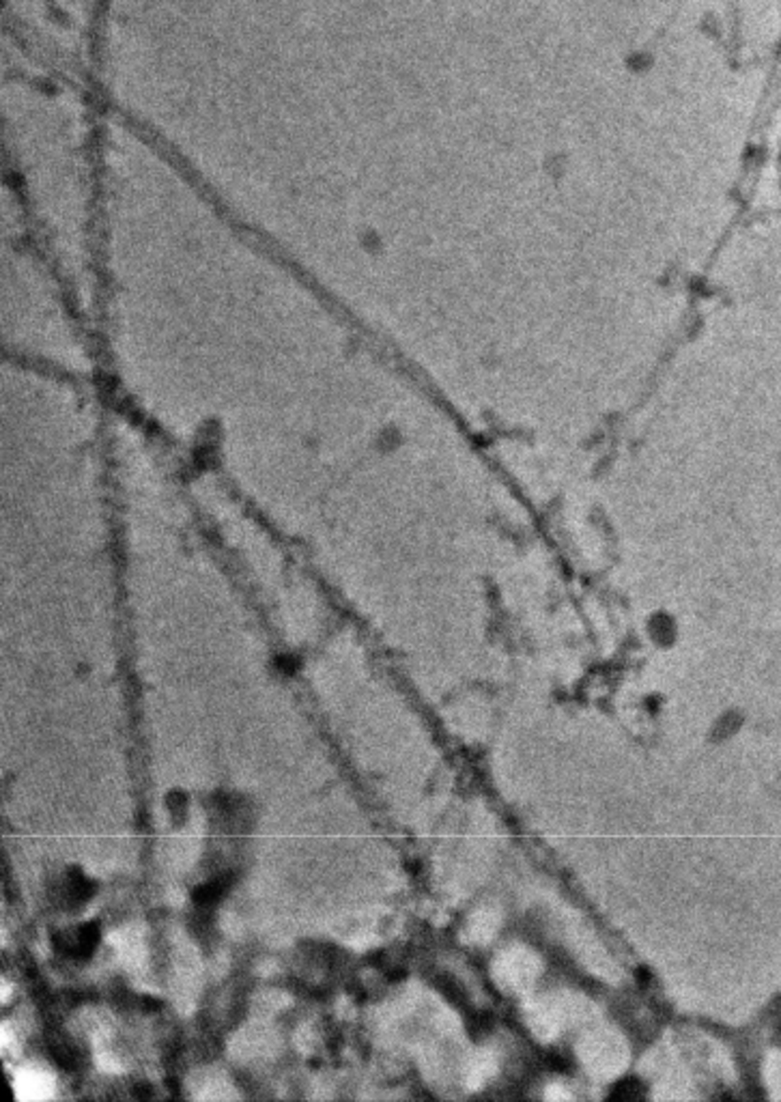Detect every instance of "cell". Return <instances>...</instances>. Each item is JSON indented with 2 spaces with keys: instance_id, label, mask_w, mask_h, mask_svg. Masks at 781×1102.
Masks as SVG:
<instances>
[{
  "instance_id": "obj_5",
  "label": "cell",
  "mask_w": 781,
  "mask_h": 1102,
  "mask_svg": "<svg viewBox=\"0 0 781 1102\" xmlns=\"http://www.w3.org/2000/svg\"><path fill=\"white\" fill-rule=\"evenodd\" d=\"M97 1066L104 1072H121V1064L112 1055L106 1053V1051H99L97 1053Z\"/></svg>"
},
{
  "instance_id": "obj_4",
  "label": "cell",
  "mask_w": 781,
  "mask_h": 1102,
  "mask_svg": "<svg viewBox=\"0 0 781 1102\" xmlns=\"http://www.w3.org/2000/svg\"><path fill=\"white\" fill-rule=\"evenodd\" d=\"M110 941H112L114 950L121 954L125 963H140V958H143V941H140V936L134 930H119V933L110 936Z\"/></svg>"
},
{
  "instance_id": "obj_1",
  "label": "cell",
  "mask_w": 781,
  "mask_h": 1102,
  "mask_svg": "<svg viewBox=\"0 0 781 1102\" xmlns=\"http://www.w3.org/2000/svg\"><path fill=\"white\" fill-rule=\"evenodd\" d=\"M13 1090H16L18 1100H46L54 1096V1081L46 1070L42 1068H22L13 1079Z\"/></svg>"
},
{
  "instance_id": "obj_3",
  "label": "cell",
  "mask_w": 781,
  "mask_h": 1102,
  "mask_svg": "<svg viewBox=\"0 0 781 1102\" xmlns=\"http://www.w3.org/2000/svg\"><path fill=\"white\" fill-rule=\"evenodd\" d=\"M534 975V958L525 951H510L499 963V978L508 986H523Z\"/></svg>"
},
{
  "instance_id": "obj_2",
  "label": "cell",
  "mask_w": 781,
  "mask_h": 1102,
  "mask_svg": "<svg viewBox=\"0 0 781 1102\" xmlns=\"http://www.w3.org/2000/svg\"><path fill=\"white\" fill-rule=\"evenodd\" d=\"M584 1059L588 1061L590 1070L599 1072V1075H609V1072H615L622 1066V1049H620V1042L609 1038V1036H599L588 1044L585 1049Z\"/></svg>"
}]
</instances>
